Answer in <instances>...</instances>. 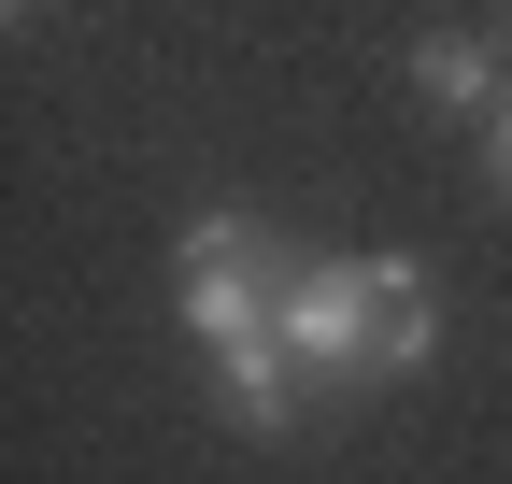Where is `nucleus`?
Returning a JSON list of instances; mask_svg holds the SVG:
<instances>
[{
    "instance_id": "obj_1",
    "label": "nucleus",
    "mask_w": 512,
    "mask_h": 484,
    "mask_svg": "<svg viewBox=\"0 0 512 484\" xmlns=\"http://www.w3.org/2000/svg\"><path fill=\"white\" fill-rule=\"evenodd\" d=\"M271 285H285V257H271V228H256V214H228V200L185 214L171 299H185V328H200V342H256V328H271Z\"/></svg>"
},
{
    "instance_id": "obj_2",
    "label": "nucleus",
    "mask_w": 512,
    "mask_h": 484,
    "mask_svg": "<svg viewBox=\"0 0 512 484\" xmlns=\"http://www.w3.org/2000/svg\"><path fill=\"white\" fill-rule=\"evenodd\" d=\"M271 328L299 356V385H370V257H299L271 285Z\"/></svg>"
},
{
    "instance_id": "obj_3",
    "label": "nucleus",
    "mask_w": 512,
    "mask_h": 484,
    "mask_svg": "<svg viewBox=\"0 0 512 484\" xmlns=\"http://www.w3.org/2000/svg\"><path fill=\"white\" fill-rule=\"evenodd\" d=\"M214 399L242 413L256 442H285V428H299V356H285V328H256V342H214Z\"/></svg>"
},
{
    "instance_id": "obj_4",
    "label": "nucleus",
    "mask_w": 512,
    "mask_h": 484,
    "mask_svg": "<svg viewBox=\"0 0 512 484\" xmlns=\"http://www.w3.org/2000/svg\"><path fill=\"white\" fill-rule=\"evenodd\" d=\"M427 342H441V285L413 257H370V371H427Z\"/></svg>"
},
{
    "instance_id": "obj_5",
    "label": "nucleus",
    "mask_w": 512,
    "mask_h": 484,
    "mask_svg": "<svg viewBox=\"0 0 512 484\" xmlns=\"http://www.w3.org/2000/svg\"><path fill=\"white\" fill-rule=\"evenodd\" d=\"M413 86H427L441 114H470V129H484V114H498V43H470V29H427V43H413Z\"/></svg>"
},
{
    "instance_id": "obj_6",
    "label": "nucleus",
    "mask_w": 512,
    "mask_h": 484,
    "mask_svg": "<svg viewBox=\"0 0 512 484\" xmlns=\"http://www.w3.org/2000/svg\"><path fill=\"white\" fill-rule=\"evenodd\" d=\"M484 186L512 200V86H498V114H484Z\"/></svg>"
},
{
    "instance_id": "obj_7",
    "label": "nucleus",
    "mask_w": 512,
    "mask_h": 484,
    "mask_svg": "<svg viewBox=\"0 0 512 484\" xmlns=\"http://www.w3.org/2000/svg\"><path fill=\"white\" fill-rule=\"evenodd\" d=\"M15 15H29V0H15Z\"/></svg>"
}]
</instances>
